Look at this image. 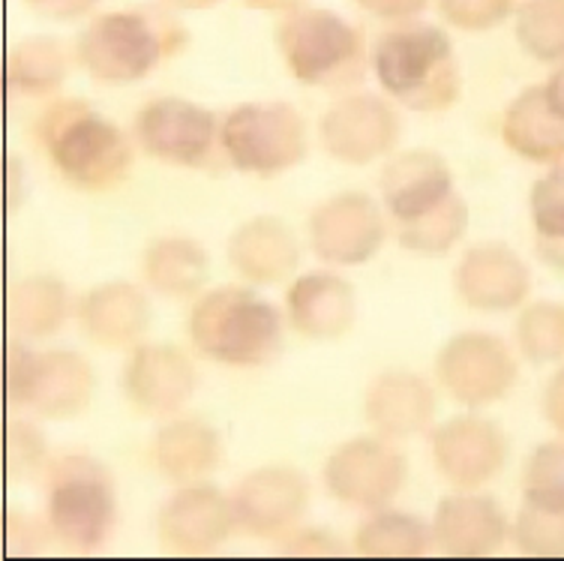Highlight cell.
<instances>
[{
	"label": "cell",
	"mask_w": 564,
	"mask_h": 561,
	"mask_svg": "<svg viewBox=\"0 0 564 561\" xmlns=\"http://www.w3.org/2000/svg\"><path fill=\"white\" fill-rule=\"evenodd\" d=\"M381 87L414 111H442L459 97V66L445 31L409 24L384 33L376 45Z\"/></svg>",
	"instance_id": "obj_1"
},
{
	"label": "cell",
	"mask_w": 564,
	"mask_h": 561,
	"mask_svg": "<svg viewBox=\"0 0 564 561\" xmlns=\"http://www.w3.org/2000/svg\"><path fill=\"white\" fill-rule=\"evenodd\" d=\"M40 139L69 184L87 193H106L130 174L127 136L85 103H61L40 123Z\"/></svg>",
	"instance_id": "obj_2"
},
{
	"label": "cell",
	"mask_w": 564,
	"mask_h": 561,
	"mask_svg": "<svg viewBox=\"0 0 564 561\" xmlns=\"http://www.w3.org/2000/svg\"><path fill=\"white\" fill-rule=\"evenodd\" d=\"M189 336L198 352L228 367L268 364L282 339L276 306L252 289L226 285L205 294L189 319Z\"/></svg>",
	"instance_id": "obj_3"
},
{
	"label": "cell",
	"mask_w": 564,
	"mask_h": 561,
	"mask_svg": "<svg viewBox=\"0 0 564 561\" xmlns=\"http://www.w3.org/2000/svg\"><path fill=\"white\" fill-rule=\"evenodd\" d=\"M184 31L177 22L144 12H111L82 33L78 57L99 82H135L148 76L165 52H177Z\"/></svg>",
	"instance_id": "obj_4"
},
{
	"label": "cell",
	"mask_w": 564,
	"mask_h": 561,
	"mask_svg": "<svg viewBox=\"0 0 564 561\" xmlns=\"http://www.w3.org/2000/svg\"><path fill=\"white\" fill-rule=\"evenodd\" d=\"M48 526L69 550H97L115 526L109 472L85 454L57 460L48 472Z\"/></svg>",
	"instance_id": "obj_5"
},
{
	"label": "cell",
	"mask_w": 564,
	"mask_h": 561,
	"mask_svg": "<svg viewBox=\"0 0 564 561\" xmlns=\"http://www.w3.org/2000/svg\"><path fill=\"white\" fill-rule=\"evenodd\" d=\"M276 43L292 69L304 85L339 87L358 82L364 69L360 36L348 22L327 10H304L282 22Z\"/></svg>",
	"instance_id": "obj_6"
},
{
	"label": "cell",
	"mask_w": 564,
	"mask_h": 561,
	"mask_svg": "<svg viewBox=\"0 0 564 561\" xmlns=\"http://www.w3.org/2000/svg\"><path fill=\"white\" fill-rule=\"evenodd\" d=\"M223 148L240 172L273 177L304 160V120L285 103L240 106L223 123Z\"/></svg>",
	"instance_id": "obj_7"
},
{
	"label": "cell",
	"mask_w": 564,
	"mask_h": 561,
	"mask_svg": "<svg viewBox=\"0 0 564 561\" xmlns=\"http://www.w3.org/2000/svg\"><path fill=\"white\" fill-rule=\"evenodd\" d=\"M90 367L73 352L33 355L12 339L7 346V400L31 406L43 418H73L90 400Z\"/></svg>",
	"instance_id": "obj_8"
},
{
	"label": "cell",
	"mask_w": 564,
	"mask_h": 561,
	"mask_svg": "<svg viewBox=\"0 0 564 561\" xmlns=\"http://www.w3.org/2000/svg\"><path fill=\"white\" fill-rule=\"evenodd\" d=\"M442 388L468 409L501 400L517 378V360L508 346L487 334L454 336L435 364Z\"/></svg>",
	"instance_id": "obj_9"
},
{
	"label": "cell",
	"mask_w": 564,
	"mask_h": 561,
	"mask_svg": "<svg viewBox=\"0 0 564 561\" xmlns=\"http://www.w3.org/2000/svg\"><path fill=\"white\" fill-rule=\"evenodd\" d=\"M327 489L351 508H384L405 481V456L381 439L339 444L325 465Z\"/></svg>",
	"instance_id": "obj_10"
},
{
	"label": "cell",
	"mask_w": 564,
	"mask_h": 561,
	"mask_svg": "<svg viewBox=\"0 0 564 561\" xmlns=\"http://www.w3.org/2000/svg\"><path fill=\"white\" fill-rule=\"evenodd\" d=\"M135 130L151 157L196 169L214 148L217 118L196 103L165 97L141 108Z\"/></svg>",
	"instance_id": "obj_11"
},
{
	"label": "cell",
	"mask_w": 564,
	"mask_h": 561,
	"mask_svg": "<svg viewBox=\"0 0 564 561\" xmlns=\"http://www.w3.org/2000/svg\"><path fill=\"white\" fill-rule=\"evenodd\" d=\"M306 481L294 468H259L250 477H243L238 493L231 498L235 508V526L252 535V538H280L285 531H294L297 519L306 510Z\"/></svg>",
	"instance_id": "obj_12"
},
{
	"label": "cell",
	"mask_w": 564,
	"mask_h": 561,
	"mask_svg": "<svg viewBox=\"0 0 564 561\" xmlns=\"http://www.w3.org/2000/svg\"><path fill=\"white\" fill-rule=\"evenodd\" d=\"M310 235L318 259L334 265H360L379 252L384 240V219L372 198L360 193H343L315 207Z\"/></svg>",
	"instance_id": "obj_13"
},
{
	"label": "cell",
	"mask_w": 564,
	"mask_h": 561,
	"mask_svg": "<svg viewBox=\"0 0 564 561\" xmlns=\"http://www.w3.org/2000/svg\"><path fill=\"white\" fill-rule=\"evenodd\" d=\"M235 526V508L214 486H186L160 510V543L177 555L217 550Z\"/></svg>",
	"instance_id": "obj_14"
},
{
	"label": "cell",
	"mask_w": 564,
	"mask_h": 561,
	"mask_svg": "<svg viewBox=\"0 0 564 561\" xmlns=\"http://www.w3.org/2000/svg\"><path fill=\"white\" fill-rule=\"evenodd\" d=\"M400 123L388 103L369 94L339 99L322 120V141L330 157L351 165L376 160L397 141Z\"/></svg>",
	"instance_id": "obj_15"
},
{
	"label": "cell",
	"mask_w": 564,
	"mask_h": 561,
	"mask_svg": "<svg viewBox=\"0 0 564 561\" xmlns=\"http://www.w3.org/2000/svg\"><path fill=\"white\" fill-rule=\"evenodd\" d=\"M435 468L463 489L487 484L505 465L508 439L492 421L484 418H454L435 432Z\"/></svg>",
	"instance_id": "obj_16"
},
{
	"label": "cell",
	"mask_w": 564,
	"mask_h": 561,
	"mask_svg": "<svg viewBox=\"0 0 564 561\" xmlns=\"http://www.w3.org/2000/svg\"><path fill=\"white\" fill-rule=\"evenodd\" d=\"M132 406L148 414H172L196 390V369L181 348L141 346L123 369Z\"/></svg>",
	"instance_id": "obj_17"
},
{
	"label": "cell",
	"mask_w": 564,
	"mask_h": 561,
	"mask_svg": "<svg viewBox=\"0 0 564 561\" xmlns=\"http://www.w3.org/2000/svg\"><path fill=\"white\" fill-rule=\"evenodd\" d=\"M381 193L400 226H412L454 195L447 162L438 153H402L381 174Z\"/></svg>",
	"instance_id": "obj_18"
},
{
	"label": "cell",
	"mask_w": 564,
	"mask_h": 561,
	"mask_svg": "<svg viewBox=\"0 0 564 561\" xmlns=\"http://www.w3.org/2000/svg\"><path fill=\"white\" fill-rule=\"evenodd\" d=\"M456 289L468 306L505 313L529 294V268L501 244L475 247L456 270Z\"/></svg>",
	"instance_id": "obj_19"
},
{
	"label": "cell",
	"mask_w": 564,
	"mask_h": 561,
	"mask_svg": "<svg viewBox=\"0 0 564 561\" xmlns=\"http://www.w3.org/2000/svg\"><path fill=\"white\" fill-rule=\"evenodd\" d=\"M508 538V519L492 498L451 496L435 510V543L447 555H492Z\"/></svg>",
	"instance_id": "obj_20"
},
{
	"label": "cell",
	"mask_w": 564,
	"mask_h": 561,
	"mask_svg": "<svg viewBox=\"0 0 564 561\" xmlns=\"http://www.w3.org/2000/svg\"><path fill=\"white\" fill-rule=\"evenodd\" d=\"M289 319L294 331L313 339H337L355 322V294L334 273H306L289 289Z\"/></svg>",
	"instance_id": "obj_21"
},
{
	"label": "cell",
	"mask_w": 564,
	"mask_h": 561,
	"mask_svg": "<svg viewBox=\"0 0 564 561\" xmlns=\"http://www.w3.org/2000/svg\"><path fill=\"white\" fill-rule=\"evenodd\" d=\"M433 388L409 373H388L367 393V421L388 439L423 432L433 421Z\"/></svg>",
	"instance_id": "obj_22"
},
{
	"label": "cell",
	"mask_w": 564,
	"mask_h": 561,
	"mask_svg": "<svg viewBox=\"0 0 564 561\" xmlns=\"http://www.w3.org/2000/svg\"><path fill=\"white\" fill-rule=\"evenodd\" d=\"M85 334L106 348H123L135 343L148 324H151V310L139 289L111 282V285H97L87 294L78 310Z\"/></svg>",
	"instance_id": "obj_23"
},
{
	"label": "cell",
	"mask_w": 564,
	"mask_h": 561,
	"mask_svg": "<svg viewBox=\"0 0 564 561\" xmlns=\"http://www.w3.org/2000/svg\"><path fill=\"white\" fill-rule=\"evenodd\" d=\"M228 259L247 280L276 282L297 265V244L280 219L259 216L238 228L228 244Z\"/></svg>",
	"instance_id": "obj_24"
},
{
	"label": "cell",
	"mask_w": 564,
	"mask_h": 561,
	"mask_svg": "<svg viewBox=\"0 0 564 561\" xmlns=\"http://www.w3.org/2000/svg\"><path fill=\"white\" fill-rule=\"evenodd\" d=\"M505 141L510 151L532 162H555L564 157V118L550 106L543 87L522 90L505 115Z\"/></svg>",
	"instance_id": "obj_25"
},
{
	"label": "cell",
	"mask_w": 564,
	"mask_h": 561,
	"mask_svg": "<svg viewBox=\"0 0 564 561\" xmlns=\"http://www.w3.org/2000/svg\"><path fill=\"white\" fill-rule=\"evenodd\" d=\"M156 465L174 484L202 481L219 465L223 444L219 435L202 421H174L160 430L153 442Z\"/></svg>",
	"instance_id": "obj_26"
},
{
	"label": "cell",
	"mask_w": 564,
	"mask_h": 561,
	"mask_svg": "<svg viewBox=\"0 0 564 561\" xmlns=\"http://www.w3.org/2000/svg\"><path fill=\"white\" fill-rule=\"evenodd\" d=\"M66 292L55 277H31L19 282L7 298V324L12 334L45 339L64 324Z\"/></svg>",
	"instance_id": "obj_27"
},
{
	"label": "cell",
	"mask_w": 564,
	"mask_h": 561,
	"mask_svg": "<svg viewBox=\"0 0 564 561\" xmlns=\"http://www.w3.org/2000/svg\"><path fill=\"white\" fill-rule=\"evenodd\" d=\"M144 277L160 294L186 298L207 277L205 249L186 238L156 240L144 256Z\"/></svg>",
	"instance_id": "obj_28"
},
{
	"label": "cell",
	"mask_w": 564,
	"mask_h": 561,
	"mask_svg": "<svg viewBox=\"0 0 564 561\" xmlns=\"http://www.w3.org/2000/svg\"><path fill=\"white\" fill-rule=\"evenodd\" d=\"M66 76V57L55 40H24L7 57V82L24 94H52Z\"/></svg>",
	"instance_id": "obj_29"
},
{
	"label": "cell",
	"mask_w": 564,
	"mask_h": 561,
	"mask_svg": "<svg viewBox=\"0 0 564 561\" xmlns=\"http://www.w3.org/2000/svg\"><path fill=\"white\" fill-rule=\"evenodd\" d=\"M532 219L541 259L564 273V169H553L532 186Z\"/></svg>",
	"instance_id": "obj_30"
},
{
	"label": "cell",
	"mask_w": 564,
	"mask_h": 561,
	"mask_svg": "<svg viewBox=\"0 0 564 561\" xmlns=\"http://www.w3.org/2000/svg\"><path fill=\"white\" fill-rule=\"evenodd\" d=\"M364 555H423L430 550V531L409 514H379L364 522L355 538Z\"/></svg>",
	"instance_id": "obj_31"
},
{
	"label": "cell",
	"mask_w": 564,
	"mask_h": 561,
	"mask_svg": "<svg viewBox=\"0 0 564 561\" xmlns=\"http://www.w3.org/2000/svg\"><path fill=\"white\" fill-rule=\"evenodd\" d=\"M517 36L538 61H564V0H525L517 15Z\"/></svg>",
	"instance_id": "obj_32"
},
{
	"label": "cell",
	"mask_w": 564,
	"mask_h": 561,
	"mask_svg": "<svg viewBox=\"0 0 564 561\" xmlns=\"http://www.w3.org/2000/svg\"><path fill=\"white\" fill-rule=\"evenodd\" d=\"M468 226V207L459 195H451L445 205L435 207L433 214L412 223V226H400V244L414 252H426V256H438L454 247L456 240L466 235Z\"/></svg>",
	"instance_id": "obj_33"
},
{
	"label": "cell",
	"mask_w": 564,
	"mask_h": 561,
	"mask_svg": "<svg viewBox=\"0 0 564 561\" xmlns=\"http://www.w3.org/2000/svg\"><path fill=\"white\" fill-rule=\"evenodd\" d=\"M520 346L534 364H553L564 357V306L562 303H534L517 324Z\"/></svg>",
	"instance_id": "obj_34"
},
{
	"label": "cell",
	"mask_w": 564,
	"mask_h": 561,
	"mask_svg": "<svg viewBox=\"0 0 564 561\" xmlns=\"http://www.w3.org/2000/svg\"><path fill=\"white\" fill-rule=\"evenodd\" d=\"M525 505L546 510H564V442L541 444L522 475Z\"/></svg>",
	"instance_id": "obj_35"
},
{
	"label": "cell",
	"mask_w": 564,
	"mask_h": 561,
	"mask_svg": "<svg viewBox=\"0 0 564 561\" xmlns=\"http://www.w3.org/2000/svg\"><path fill=\"white\" fill-rule=\"evenodd\" d=\"M513 538L529 555H564V510L525 505L517 517Z\"/></svg>",
	"instance_id": "obj_36"
},
{
	"label": "cell",
	"mask_w": 564,
	"mask_h": 561,
	"mask_svg": "<svg viewBox=\"0 0 564 561\" xmlns=\"http://www.w3.org/2000/svg\"><path fill=\"white\" fill-rule=\"evenodd\" d=\"M43 460L45 442L40 430H33L31 423L22 421L7 423V475H10V481L36 475Z\"/></svg>",
	"instance_id": "obj_37"
},
{
	"label": "cell",
	"mask_w": 564,
	"mask_h": 561,
	"mask_svg": "<svg viewBox=\"0 0 564 561\" xmlns=\"http://www.w3.org/2000/svg\"><path fill=\"white\" fill-rule=\"evenodd\" d=\"M442 15L463 31H487L505 22L513 10V0H438Z\"/></svg>",
	"instance_id": "obj_38"
},
{
	"label": "cell",
	"mask_w": 564,
	"mask_h": 561,
	"mask_svg": "<svg viewBox=\"0 0 564 561\" xmlns=\"http://www.w3.org/2000/svg\"><path fill=\"white\" fill-rule=\"evenodd\" d=\"M24 3L45 19H76L94 7V0H24Z\"/></svg>",
	"instance_id": "obj_39"
},
{
	"label": "cell",
	"mask_w": 564,
	"mask_h": 561,
	"mask_svg": "<svg viewBox=\"0 0 564 561\" xmlns=\"http://www.w3.org/2000/svg\"><path fill=\"white\" fill-rule=\"evenodd\" d=\"M358 3L381 19H409L426 7V0H358Z\"/></svg>",
	"instance_id": "obj_40"
},
{
	"label": "cell",
	"mask_w": 564,
	"mask_h": 561,
	"mask_svg": "<svg viewBox=\"0 0 564 561\" xmlns=\"http://www.w3.org/2000/svg\"><path fill=\"white\" fill-rule=\"evenodd\" d=\"M543 411L555 430L564 432V369H558L550 381V388L543 393Z\"/></svg>",
	"instance_id": "obj_41"
},
{
	"label": "cell",
	"mask_w": 564,
	"mask_h": 561,
	"mask_svg": "<svg viewBox=\"0 0 564 561\" xmlns=\"http://www.w3.org/2000/svg\"><path fill=\"white\" fill-rule=\"evenodd\" d=\"M543 94H546V99H550V106L558 111L564 118V69H558L546 85H543Z\"/></svg>",
	"instance_id": "obj_42"
},
{
	"label": "cell",
	"mask_w": 564,
	"mask_h": 561,
	"mask_svg": "<svg viewBox=\"0 0 564 561\" xmlns=\"http://www.w3.org/2000/svg\"><path fill=\"white\" fill-rule=\"evenodd\" d=\"M252 10H294L301 0H243Z\"/></svg>",
	"instance_id": "obj_43"
},
{
	"label": "cell",
	"mask_w": 564,
	"mask_h": 561,
	"mask_svg": "<svg viewBox=\"0 0 564 561\" xmlns=\"http://www.w3.org/2000/svg\"><path fill=\"white\" fill-rule=\"evenodd\" d=\"M165 3L181 7V10H207V7H214L219 0H165Z\"/></svg>",
	"instance_id": "obj_44"
}]
</instances>
